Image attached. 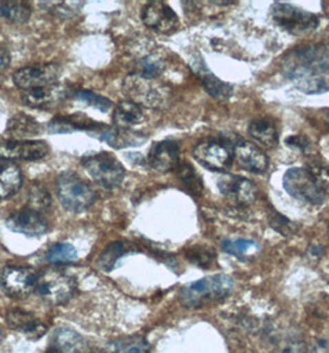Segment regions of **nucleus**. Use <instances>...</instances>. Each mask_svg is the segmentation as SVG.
<instances>
[{"label": "nucleus", "instance_id": "9d476101", "mask_svg": "<svg viewBox=\"0 0 329 353\" xmlns=\"http://www.w3.org/2000/svg\"><path fill=\"white\" fill-rule=\"evenodd\" d=\"M39 274L35 269L21 265H8L0 274V285L12 298H24L35 292Z\"/></svg>", "mask_w": 329, "mask_h": 353}, {"label": "nucleus", "instance_id": "412c9836", "mask_svg": "<svg viewBox=\"0 0 329 353\" xmlns=\"http://www.w3.org/2000/svg\"><path fill=\"white\" fill-rule=\"evenodd\" d=\"M191 66L193 68L195 74L201 79L203 87H204V90L207 91L209 96L217 98V99H222V101L232 97V85L218 79V77L208 68L206 62L202 59L201 56L195 57V60L191 63Z\"/></svg>", "mask_w": 329, "mask_h": 353}, {"label": "nucleus", "instance_id": "ddd939ff", "mask_svg": "<svg viewBox=\"0 0 329 353\" xmlns=\"http://www.w3.org/2000/svg\"><path fill=\"white\" fill-rule=\"evenodd\" d=\"M49 152V144L45 141H8L0 144V158L8 161H36Z\"/></svg>", "mask_w": 329, "mask_h": 353}, {"label": "nucleus", "instance_id": "4468645a", "mask_svg": "<svg viewBox=\"0 0 329 353\" xmlns=\"http://www.w3.org/2000/svg\"><path fill=\"white\" fill-rule=\"evenodd\" d=\"M68 94L70 88L67 85L54 83L23 92L21 101L30 108L51 110L60 105L68 97Z\"/></svg>", "mask_w": 329, "mask_h": 353}, {"label": "nucleus", "instance_id": "72a5a7b5", "mask_svg": "<svg viewBox=\"0 0 329 353\" xmlns=\"http://www.w3.org/2000/svg\"><path fill=\"white\" fill-rule=\"evenodd\" d=\"M222 250L231 256L243 259L245 256L256 253L259 250V245L249 239H226L222 242Z\"/></svg>", "mask_w": 329, "mask_h": 353}, {"label": "nucleus", "instance_id": "a18cd8bd", "mask_svg": "<svg viewBox=\"0 0 329 353\" xmlns=\"http://www.w3.org/2000/svg\"><path fill=\"white\" fill-rule=\"evenodd\" d=\"M323 252L324 248L321 244H313L311 248H310V253H311L312 256H321Z\"/></svg>", "mask_w": 329, "mask_h": 353}, {"label": "nucleus", "instance_id": "a878e982", "mask_svg": "<svg viewBox=\"0 0 329 353\" xmlns=\"http://www.w3.org/2000/svg\"><path fill=\"white\" fill-rule=\"evenodd\" d=\"M151 348L145 337L139 335L125 336L109 342L105 353H150Z\"/></svg>", "mask_w": 329, "mask_h": 353}, {"label": "nucleus", "instance_id": "c9c22d12", "mask_svg": "<svg viewBox=\"0 0 329 353\" xmlns=\"http://www.w3.org/2000/svg\"><path fill=\"white\" fill-rule=\"evenodd\" d=\"M187 256H189V261L195 263V265L197 267L207 269L215 261V252L213 248L204 247V245H197L187 252Z\"/></svg>", "mask_w": 329, "mask_h": 353}, {"label": "nucleus", "instance_id": "ea45409f", "mask_svg": "<svg viewBox=\"0 0 329 353\" xmlns=\"http://www.w3.org/2000/svg\"><path fill=\"white\" fill-rule=\"evenodd\" d=\"M50 203H51V197L46 190L41 188L40 185H35L31 188L29 192V205H30L29 208L40 212V211L47 210L50 208Z\"/></svg>", "mask_w": 329, "mask_h": 353}, {"label": "nucleus", "instance_id": "c03bdc74", "mask_svg": "<svg viewBox=\"0 0 329 353\" xmlns=\"http://www.w3.org/2000/svg\"><path fill=\"white\" fill-rule=\"evenodd\" d=\"M10 63V54L8 50L4 48H0V72L8 68Z\"/></svg>", "mask_w": 329, "mask_h": 353}, {"label": "nucleus", "instance_id": "6ab92c4d", "mask_svg": "<svg viewBox=\"0 0 329 353\" xmlns=\"http://www.w3.org/2000/svg\"><path fill=\"white\" fill-rule=\"evenodd\" d=\"M49 347L56 353H92L91 346L85 337L68 327H59L54 331Z\"/></svg>", "mask_w": 329, "mask_h": 353}, {"label": "nucleus", "instance_id": "cd10ccee", "mask_svg": "<svg viewBox=\"0 0 329 353\" xmlns=\"http://www.w3.org/2000/svg\"><path fill=\"white\" fill-rule=\"evenodd\" d=\"M131 252V244L124 242H113L102 252L98 258V267L104 272H110L116 268V263L124 256Z\"/></svg>", "mask_w": 329, "mask_h": 353}, {"label": "nucleus", "instance_id": "bb28decb", "mask_svg": "<svg viewBox=\"0 0 329 353\" xmlns=\"http://www.w3.org/2000/svg\"><path fill=\"white\" fill-rule=\"evenodd\" d=\"M31 17L30 4L25 1L0 0V18L14 24H25Z\"/></svg>", "mask_w": 329, "mask_h": 353}, {"label": "nucleus", "instance_id": "f03ea898", "mask_svg": "<svg viewBox=\"0 0 329 353\" xmlns=\"http://www.w3.org/2000/svg\"><path fill=\"white\" fill-rule=\"evenodd\" d=\"M233 289L234 281L229 275H211L182 286L178 300L186 309H198L204 305L226 299L231 295Z\"/></svg>", "mask_w": 329, "mask_h": 353}, {"label": "nucleus", "instance_id": "58836bf2", "mask_svg": "<svg viewBox=\"0 0 329 353\" xmlns=\"http://www.w3.org/2000/svg\"><path fill=\"white\" fill-rule=\"evenodd\" d=\"M307 169L313 174L324 195L329 196V164L322 160H312Z\"/></svg>", "mask_w": 329, "mask_h": 353}, {"label": "nucleus", "instance_id": "2eb2a0df", "mask_svg": "<svg viewBox=\"0 0 329 353\" xmlns=\"http://www.w3.org/2000/svg\"><path fill=\"white\" fill-rule=\"evenodd\" d=\"M141 20L147 28L161 34H170L178 25L176 12L164 1L147 3L141 10Z\"/></svg>", "mask_w": 329, "mask_h": 353}, {"label": "nucleus", "instance_id": "c85d7f7f", "mask_svg": "<svg viewBox=\"0 0 329 353\" xmlns=\"http://www.w3.org/2000/svg\"><path fill=\"white\" fill-rule=\"evenodd\" d=\"M102 139L109 143L114 148H124V146H136L147 141L145 137L131 132L130 129H116L108 130L102 135Z\"/></svg>", "mask_w": 329, "mask_h": 353}, {"label": "nucleus", "instance_id": "f257e3e1", "mask_svg": "<svg viewBox=\"0 0 329 353\" xmlns=\"http://www.w3.org/2000/svg\"><path fill=\"white\" fill-rule=\"evenodd\" d=\"M284 72L306 94L329 92V45H311L290 52Z\"/></svg>", "mask_w": 329, "mask_h": 353}, {"label": "nucleus", "instance_id": "de8ad7c7", "mask_svg": "<svg viewBox=\"0 0 329 353\" xmlns=\"http://www.w3.org/2000/svg\"><path fill=\"white\" fill-rule=\"evenodd\" d=\"M46 353H56L55 351H54V350H52V348H50L49 347V350H47V352Z\"/></svg>", "mask_w": 329, "mask_h": 353}, {"label": "nucleus", "instance_id": "b1692460", "mask_svg": "<svg viewBox=\"0 0 329 353\" xmlns=\"http://www.w3.org/2000/svg\"><path fill=\"white\" fill-rule=\"evenodd\" d=\"M144 121V112L139 104L131 101H123L116 105L113 123L116 128L130 129Z\"/></svg>", "mask_w": 329, "mask_h": 353}, {"label": "nucleus", "instance_id": "f8f14e48", "mask_svg": "<svg viewBox=\"0 0 329 353\" xmlns=\"http://www.w3.org/2000/svg\"><path fill=\"white\" fill-rule=\"evenodd\" d=\"M217 183L220 194L237 205H251L257 199L255 183L246 177L226 174Z\"/></svg>", "mask_w": 329, "mask_h": 353}, {"label": "nucleus", "instance_id": "a19ab883", "mask_svg": "<svg viewBox=\"0 0 329 353\" xmlns=\"http://www.w3.org/2000/svg\"><path fill=\"white\" fill-rule=\"evenodd\" d=\"M285 144L290 148H295L299 152H307L311 146V141L306 137V135H290L288 138L285 139Z\"/></svg>", "mask_w": 329, "mask_h": 353}, {"label": "nucleus", "instance_id": "e433bc0d", "mask_svg": "<svg viewBox=\"0 0 329 353\" xmlns=\"http://www.w3.org/2000/svg\"><path fill=\"white\" fill-rule=\"evenodd\" d=\"M268 219H270V225L274 228L275 231L280 233L282 236H285V237L293 236L299 230V225L293 223V221H290L284 214L277 212L274 208H271V212L268 214Z\"/></svg>", "mask_w": 329, "mask_h": 353}, {"label": "nucleus", "instance_id": "f3484780", "mask_svg": "<svg viewBox=\"0 0 329 353\" xmlns=\"http://www.w3.org/2000/svg\"><path fill=\"white\" fill-rule=\"evenodd\" d=\"M180 144L175 141H162L153 143L149 150L147 161L153 170L170 172L176 170L180 165Z\"/></svg>", "mask_w": 329, "mask_h": 353}, {"label": "nucleus", "instance_id": "49530a36", "mask_svg": "<svg viewBox=\"0 0 329 353\" xmlns=\"http://www.w3.org/2000/svg\"><path fill=\"white\" fill-rule=\"evenodd\" d=\"M324 122L327 123L329 125V110L324 114Z\"/></svg>", "mask_w": 329, "mask_h": 353}, {"label": "nucleus", "instance_id": "7c9ffc66", "mask_svg": "<svg viewBox=\"0 0 329 353\" xmlns=\"http://www.w3.org/2000/svg\"><path fill=\"white\" fill-rule=\"evenodd\" d=\"M178 179L182 183L184 190L191 195H201L202 191H203V181L192 165L189 163L181 165L178 169Z\"/></svg>", "mask_w": 329, "mask_h": 353}, {"label": "nucleus", "instance_id": "2f4dec72", "mask_svg": "<svg viewBox=\"0 0 329 353\" xmlns=\"http://www.w3.org/2000/svg\"><path fill=\"white\" fill-rule=\"evenodd\" d=\"M164 65L162 60L158 56H144L139 61L136 62L134 74L147 77V79H156L164 71Z\"/></svg>", "mask_w": 329, "mask_h": 353}, {"label": "nucleus", "instance_id": "1a4fd4ad", "mask_svg": "<svg viewBox=\"0 0 329 353\" xmlns=\"http://www.w3.org/2000/svg\"><path fill=\"white\" fill-rule=\"evenodd\" d=\"M282 185L293 199L315 206L322 205L327 197L307 168H293L287 170L282 179Z\"/></svg>", "mask_w": 329, "mask_h": 353}, {"label": "nucleus", "instance_id": "4be33fe9", "mask_svg": "<svg viewBox=\"0 0 329 353\" xmlns=\"http://www.w3.org/2000/svg\"><path fill=\"white\" fill-rule=\"evenodd\" d=\"M248 133L254 141L266 148H274L279 143L277 127L268 117H257L254 121H251Z\"/></svg>", "mask_w": 329, "mask_h": 353}, {"label": "nucleus", "instance_id": "79ce46f5", "mask_svg": "<svg viewBox=\"0 0 329 353\" xmlns=\"http://www.w3.org/2000/svg\"><path fill=\"white\" fill-rule=\"evenodd\" d=\"M282 353H313V350L306 342L293 340L287 343Z\"/></svg>", "mask_w": 329, "mask_h": 353}, {"label": "nucleus", "instance_id": "0eeeda50", "mask_svg": "<svg viewBox=\"0 0 329 353\" xmlns=\"http://www.w3.org/2000/svg\"><path fill=\"white\" fill-rule=\"evenodd\" d=\"M88 175L105 189H116L125 177L122 163L110 152H99L82 159Z\"/></svg>", "mask_w": 329, "mask_h": 353}, {"label": "nucleus", "instance_id": "8fccbe9b", "mask_svg": "<svg viewBox=\"0 0 329 353\" xmlns=\"http://www.w3.org/2000/svg\"><path fill=\"white\" fill-rule=\"evenodd\" d=\"M0 334H1V330H0Z\"/></svg>", "mask_w": 329, "mask_h": 353}, {"label": "nucleus", "instance_id": "09e8293b", "mask_svg": "<svg viewBox=\"0 0 329 353\" xmlns=\"http://www.w3.org/2000/svg\"><path fill=\"white\" fill-rule=\"evenodd\" d=\"M328 236H329V225H328Z\"/></svg>", "mask_w": 329, "mask_h": 353}, {"label": "nucleus", "instance_id": "4c0bfd02", "mask_svg": "<svg viewBox=\"0 0 329 353\" xmlns=\"http://www.w3.org/2000/svg\"><path fill=\"white\" fill-rule=\"evenodd\" d=\"M72 97L77 99V101H80V102H83V103L88 104L91 107L102 110V112H108L113 105L108 98L99 96V94H96V93L91 91H85V90L74 92Z\"/></svg>", "mask_w": 329, "mask_h": 353}, {"label": "nucleus", "instance_id": "393cba45", "mask_svg": "<svg viewBox=\"0 0 329 353\" xmlns=\"http://www.w3.org/2000/svg\"><path fill=\"white\" fill-rule=\"evenodd\" d=\"M6 132L12 135L14 141H21L25 138L40 134L43 132V127L32 117L20 113V114H15L8 122Z\"/></svg>", "mask_w": 329, "mask_h": 353}, {"label": "nucleus", "instance_id": "f704fd0d", "mask_svg": "<svg viewBox=\"0 0 329 353\" xmlns=\"http://www.w3.org/2000/svg\"><path fill=\"white\" fill-rule=\"evenodd\" d=\"M43 6L47 9V12H51L57 18H74L77 12L82 9V6H85L83 1H49V3H41Z\"/></svg>", "mask_w": 329, "mask_h": 353}, {"label": "nucleus", "instance_id": "6e6552de", "mask_svg": "<svg viewBox=\"0 0 329 353\" xmlns=\"http://www.w3.org/2000/svg\"><path fill=\"white\" fill-rule=\"evenodd\" d=\"M270 12L276 24L295 37L312 32L319 25V19L316 14L306 12L288 3L276 1L271 6Z\"/></svg>", "mask_w": 329, "mask_h": 353}, {"label": "nucleus", "instance_id": "423d86ee", "mask_svg": "<svg viewBox=\"0 0 329 353\" xmlns=\"http://www.w3.org/2000/svg\"><path fill=\"white\" fill-rule=\"evenodd\" d=\"M77 285L72 276L59 270L50 269L39 275L35 292L50 305L66 304L76 292Z\"/></svg>", "mask_w": 329, "mask_h": 353}, {"label": "nucleus", "instance_id": "dca6fc26", "mask_svg": "<svg viewBox=\"0 0 329 353\" xmlns=\"http://www.w3.org/2000/svg\"><path fill=\"white\" fill-rule=\"evenodd\" d=\"M6 225L10 231L24 234L26 237H41L49 231L47 222L43 216L31 208L12 213L6 219Z\"/></svg>", "mask_w": 329, "mask_h": 353}, {"label": "nucleus", "instance_id": "a211bd4d", "mask_svg": "<svg viewBox=\"0 0 329 353\" xmlns=\"http://www.w3.org/2000/svg\"><path fill=\"white\" fill-rule=\"evenodd\" d=\"M234 159L237 160L239 166L248 172L262 174L268 170V158L259 146L250 141H237L234 145Z\"/></svg>", "mask_w": 329, "mask_h": 353}, {"label": "nucleus", "instance_id": "aec40b11", "mask_svg": "<svg viewBox=\"0 0 329 353\" xmlns=\"http://www.w3.org/2000/svg\"><path fill=\"white\" fill-rule=\"evenodd\" d=\"M6 323L10 329L18 331L30 340H39L46 332V327L39 319L34 316L31 312L21 309H12L8 311Z\"/></svg>", "mask_w": 329, "mask_h": 353}, {"label": "nucleus", "instance_id": "39448f33", "mask_svg": "<svg viewBox=\"0 0 329 353\" xmlns=\"http://www.w3.org/2000/svg\"><path fill=\"white\" fill-rule=\"evenodd\" d=\"M193 158L208 170L224 172L232 166L234 145L226 138H206L195 146Z\"/></svg>", "mask_w": 329, "mask_h": 353}, {"label": "nucleus", "instance_id": "473e14b6", "mask_svg": "<svg viewBox=\"0 0 329 353\" xmlns=\"http://www.w3.org/2000/svg\"><path fill=\"white\" fill-rule=\"evenodd\" d=\"M77 256V250L70 243L52 244L46 252V259L52 264L74 262Z\"/></svg>", "mask_w": 329, "mask_h": 353}, {"label": "nucleus", "instance_id": "37998d69", "mask_svg": "<svg viewBox=\"0 0 329 353\" xmlns=\"http://www.w3.org/2000/svg\"><path fill=\"white\" fill-rule=\"evenodd\" d=\"M313 353H329V337L317 339Z\"/></svg>", "mask_w": 329, "mask_h": 353}, {"label": "nucleus", "instance_id": "7ed1b4c3", "mask_svg": "<svg viewBox=\"0 0 329 353\" xmlns=\"http://www.w3.org/2000/svg\"><path fill=\"white\" fill-rule=\"evenodd\" d=\"M57 197L68 212L80 213L91 208L96 201V192L74 172H62L56 183Z\"/></svg>", "mask_w": 329, "mask_h": 353}, {"label": "nucleus", "instance_id": "c756f323", "mask_svg": "<svg viewBox=\"0 0 329 353\" xmlns=\"http://www.w3.org/2000/svg\"><path fill=\"white\" fill-rule=\"evenodd\" d=\"M89 121H87L82 114H74V116L61 117L56 118L49 124L50 133L52 134H61V133H72L74 130H82V129L97 128V127H91L88 124Z\"/></svg>", "mask_w": 329, "mask_h": 353}, {"label": "nucleus", "instance_id": "5701e85b", "mask_svg": "<svg viewBox=\"0 0 329 353\" xmlns=\"http://www.w3.org/2000/svg\"><path fill=\"white\" fill-rule=\"evenodd\" d=\"M23 183L21 170L12 163L0 164V200L10 199L18 192Z\"/></svg>", "mask_w": 329, "mask_h": 353}, {"label": "nucleus", "instance_id": "20e7f679", "mask_svg": "<svg viewBox=\"0 0 329 353\" xmlns=\"http://www.w3.org/2000/svg\"><path fill=\"white\" fill-rule=\"evenodd\" d=\"M123 92L134 103L150 108H161L169 102L170 91L156 79L129 74L123 82Z\"/></svg>", "mask_w": 329, "mask_h": 353}, {"label": "nucleus", "instance_id": "9b49d317", "mask_svg": "<svg viewBox=\"0 0 329 353\" xmlns=\"http://www.w3.org/2000/svg\"><path fill=\"white\" fill-rule=\"evenodd\" d=\"M61 66L57 63L32 65L20 68L17 72H14L12 81L20 90L29 91L39 87L57 83L61 76Z\"/></svg>", "mask_w": 329, "mask_h": 353}]
</instances>
